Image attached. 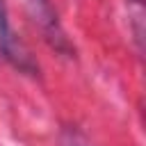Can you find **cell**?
<instances>
[{"mask_svg":"<svg viewBox=\"0 0 146 146\" xmlns=\"http://www.w3.org/2000/svg\"><path fill=\"white\" fill-rule=\"evenodd\" d=\"M62 146H91L87 141V137L82 132H78L75 128H66L62 135Z\"/></svg>","mask_w":146,"mask_h":146,"instance_id":"3","label":"cell"},{"mask_svg":"<svg viewBox=\"0 0 146 146\" xmlns=\"http://www.w3.org/2000/svg\"><path fill=\"white\" fill-rule=\"evenodd\" d=\"M0 57L7 64H11L16 71H21V73H27V75H36L39 73V66L32 59L30 50L21 43V39L11 30L9 9H7L5 0H0Z\"/></svg>","mask_w":146,"mask_h":146,"instance_id":"1","label":"cell"},{"mask_svg":"<svg viewBox=\"0 0 146 146\" xmlns=\"http://www.w3.org/2000/svg\"><path fill=\"white\" fill-rule=\"evenodd\" d=\"M25 5L30 7V11H32L34 21L39 23V27H41V32H43L46 41H48L57 52H62V55L71 57V55H73V46H71V41H68V36H66V32L62 30L59 18H57V11L52 9L50 0H25Z\"/></svg>","mask_w":146,"mask_h":146,"instance_id":"2","label":"cell"},{"mask_svg":"<svg viewBox=\"0 0 146 146\" xmlns=\"http://www.w3.org/2000/svg\"><path fill=\"white\" fill-rule=\"evenodd\" d=\"M137 11L132 16V32H135V41L144 39V30H141V0H128Z\"/></svg>","mask_w":146,"mask_h":146,"instance_id":"4","label":"cell"}]
</instances>
